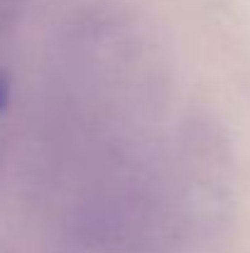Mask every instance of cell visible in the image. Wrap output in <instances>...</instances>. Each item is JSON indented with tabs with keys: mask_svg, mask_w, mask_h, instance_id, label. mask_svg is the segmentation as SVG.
<instances>
[{
	"mask_svg": "<svg viewBox=\"0 0 250 253\" xmlns=\"http://www.w3.org/2000/svg\"><path fill=\"white\" fill-rule=\"evenodd\" d=\"M7 96H10V86H7V82L0 77V108H5V103H7Z\"/></svg>",
	"mask_w": 250,
	"mask_h": 253,
	"instance_id": "1",
	"label": "cell"
}]
</instances>
